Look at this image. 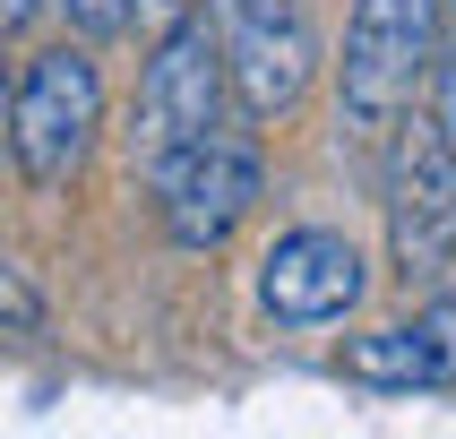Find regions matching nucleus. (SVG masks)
Segmentation results:
<instances>
[{
	"instance_id": "nucleus-1",
	"label": "nucleus",
	"mask_w": 456,
	"mask_h": 439,
	"mask_svg": "<svg viewBox=\"0 0 456 439\" xmlns=\"http://www.w3.org/2000/svg\"><path fill=\"white\" fill-rule=\"evenodd\" d=\"M448 0H354L345 9V52H336V129L354 147H379L413 112V86L431 77Z\"/></svg>"
},
{
	"instance_id": "nucleus-2",
	"label": "nucleus",
	"mask_w": 456,
	"mask_h": 439,
	"mask_svg": "<svg viewBox=\"0 0 456 439\" xmlns=\"http://www.w3.org/2000/svg\"><path fill=\"white\" fill-rule=\"evenodd\" d=\"M103 129V69L95 44H44L26 52L18 86H9V155L35 190H69L95 155Z\"/></svg>"
},
{
	"instance_id": "nucleus-3",
	"label": "nucleus",
	"mask_w": 456,
	"mask_h": 439,
	"mask_svg": "<svg viewBox=\"0 0 456 439\" xmlns=\"http://www.w3.org/2000/svg\"><path fill=\"white\" fill-rule=\"evenodd\" d=\"M224 121V35L207 9L155 26L147 69H138V103H129V164L147 173L155 155L190 147Z\"/></svg>"
},
{
	"instance_id": "nucleus-4",
	"label": "nucleus",
	"mask_w": 456,
	"mask_h": 439,
	"mask_svg": "<svg viewBox=\"0 0 456 439\" xmlns=\"http://www.w3.org/2000/svg\"><path fill=\"white\" fill-rule=\"evenodd\" d=\"M147 181H155L164 241L190 250V258H216L232 232L250 224V207L267 199V164H258V147L241 138V129H207V138H190V147L155 155Z\"/></svg>"
},
{
	"instance_id": "nucleus-5",
	"label": "nucleus",
	"mask_w": 456,
	"mask_h": 439,
	"mask_svg": "<svg viewBox=\"0 0 456 439\" xmlns=\"http://www.w3.org/2000/svg\"><path fill=\"white\" fill-rule=\"evenodd\" d=\"M387 138V258L405 284H439L456 267V138L431 112H405Z\"/></svg>"
},
{
	"instance_id": "nucleus-6",
	"label": "nucleus",
	"mask_w": 456,
	"mask_h": 439,
	"mask_svg": "<svg viewBox=\"0 0 456 439\" xmlns=\"http://www.w3.org/2000/svg\"><path fill=\"white\" fill-rule=\"evenodd\" d=\"M362 293H370V267H362V250L345 232H328V224L276 232L267 258H258V310H267L276 328H336L345 310H362Z\"/></svg>"
},
{
	"instance_id": "nucleus-7",
	"label": "nucleus",
	"mask_w": 456,
	"mask_h": 439,
	"mask_svg": "<svg viewBox=\"0 0 456 439\" xmlns=\"http://www.w3.org/2000/svg\"><path fill=\"white\" fill-rule=\"evenodd\" d=\"M216 35H224V95L241 103L250 121H284V112L310 95V77H319V35H310L302 0L250 9V18L216 26Z\"/></svg>"
},
{
	"instance_id": "nucleus-8",
	"label": "nucleus",
	"mask_w": 456,
	"mask_h": 439,
	"mask_svg": "<svg viewBox=\"0 0 456 439\" xmlns=\"http://www.w3.org/2000/svg\"><path fill=\"white\" fill-rule=\"evenodd\" d=\"M345 379L405 396V387H456V302L439 293L431 310H413L396 328H370L345 345Z\"/></svg>"
},
{
	"instance_id": "nucleus-9",
	"label": "nucleus",
	"mask_w": 456,
	"mask_h": 439,
	"mask_svg": "<svg viewBox=\"0 0 456 439\" xmlns=\"http://www.w3.org/2000/svg\"><path fill=\"white\" fill-rule=\"evenodd\" d=\"M61 18H69L77 44H121L129 26H138V0H52Z\"/></svg>"
},
{
	"instance_id": "nucleus-10",
	"label": "nucleus",
	"mask_w": 456,
	"mask_h": 439,
	"mask_svg": "<svg viewBox=\"0 0 456 439\" xmlns=\"http://www.w3.org/2000/svg\"><path fill=\"white\" fill-rule=\"evenodd\" d=\"M35 328H44V293H35V276L18 258L0 250V336H35Z\"/></svg>"
},
{
	"instance_id": "nucleus-11",
	"label": "nucleus",
	"mask_w": 456,
	"mask_h": 439,
	"mask_svg": "<svg viewBox=\"0 0 456 439\" xmlns=\"http://www.w3.org/2000/svg\"><path fill=\"white\" fill-rule=\"evenodd\" d=\"M431 69H439V95H431V121H439V129H448V138H456V35H439V61H431Z\"/></svg>"
},
{
	"instance_id": "nucleus-12",
	"label": "nucleus",
	"mask_w": 456,
	"mask_h": 439,
	"mask_svg": "<svg viewBox=\"0 0 456 439\" xmlns=\"http://www.w3.org/2000/svg\"><path fill=\"white\" fill-rule=\"evenodd\" d=\"M199 0H138V26H173V18H190Z\"/></svg>"
},
{
	"instance_id": "nucleus-13",
	"label": "nucleus",
	"mask_w": 456,
	"mask_h": 439,
	"mask_svg": "<svg viewBox=\"0 0 456 439\" xmlns=\"http://www.w3.org/2000/svg\"><path fill=\"white\" fill-rule=\"evenodd\" d=\"M35 9H44V0H0V44H9V35H26V18H35Z\"/></svg>"
},
{
	"instance_id": "nucleus-14",
	"label": "nucleus",
	"mask_w": 456,
	"mask_h": 439,
	"mask_svg": "<svg viewBox=\"0 0 456 439\" xmlns=\"http://www.w3.org/2000/svg\"><path fill=\"white\" fill-rule=\"evenodd\" d=\"M250 9H276V0H207V18L232 26V18H250Z\"/></svg>"
},
{
	"instance_id": "nucleus-15",
	"label": "nucleus",
	"mask_w": 456,
	"mask_h": 439,
	"mask_svg": "<svg viewBox=\"0 0 456 439\" xmlns=\"http://www.w3.org/2000/svg\"><path fill=\"white\" fill-rule=\"evenodd\" d=\"M0 147H9V86H0Z\"/></svg>"
}]
</instances>
